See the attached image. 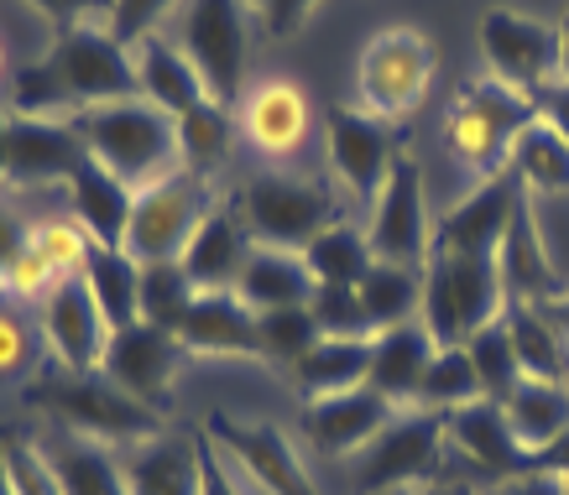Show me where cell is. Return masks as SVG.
Masks as SVG:
<instances>
[{
	"label": "cell",
	"mask_w": 569,
	"mask_h": 495,
	"mask_svg": "<svg viewBox=\"0 0 569 495\" xmlns=\"http://www.w3.org/2000/svg\"><path fill=\"white\" fill-rule=\"evenodd\" d=\"M73 131L89 147V162H100L131 193L152 189L168 172L183 168V156H178V120L162 104L147 100V94L89 104V110L73 115Z\"/></svg>",
	"instance_id": "1"
},
{
	"label": "cell",
	"mask_w": 569,
	"mask_h": 495,
	"mask_svg": "<svg viewBox=\"0 0 569 495\" xmlns=\"http://www.w3.org/2000/svg\"><path fill=\"white\" fill-rule=\"evenodd\" d=\"M533 120H538L533 94H522V89L486 73V79L460 84V94H455L445 115V147L481 183V178H497V172L512 168V147H518V137Z\"/></svg>",
	"instance_id": "2"
},
{
	"label": "cell",
	"mask_w": 569,
	"mask_h": 495,
	"mask_svg": "<svg viewBox=\"0 0 569 495\" xmlns=\"http://www.w3.org/2000/svg\"><path fill=\"white\" fill-rule=\"evenodd\" d=\"M42 412H52L63 433H79L89 444H104V448H126V444H141V438H152L162 433V412L137 402V396H126L116 381H104L100 371L94 376H69V371H58V376H37L27 386Z\"/></svg>",
	"instance_id": "3"
},
{
	"label": "cell",
	"mask_w": 569,
	"mask_h": 495,
	"mask_svg": "<svg viewBox=\"0 0 569 495\" xmlns=\"http://www.w3.org/2000/svg\"><path fill=\"white\" fill-rule=\"evenodd\" d=\"M445 412L429 407H397V417L381 427L366 448L346 459V479L356 495H387V491H423L439 479L445 459Z\"/></svg>",
	"instance_id": "4"
},
{
	"label": "cell",
	"mask_w": 569,
	"mask_h": 495,
	"mask_svg": "<svg viewBox=\"0 0 569 495\" xmlns=\"http://www.w3.org/2000/svg\"><path fill=\"white\" fill-rule=\"evenodd\" d=\"M507 313V287H501L497 256H439L423 266V313L418 324L429 329V340L466 344L486 324H497Z\"/></svg>",
	"instance_id": "5"
},
{
	"label": "cell",
	"mask_w": 569,
	"mask_h": 495,
	"mask_svg": "<svg viewBox=\"0 0 569 495\" xmlns=\"http://www.w3.org/2000/svg\"><path fill=\"white\" fill-rule=\"evenodd\" d=\"M433 84V42L418 27H381L361 48L356 63V104L377 120H402L429 100Z\"/></svg>",
	"instance_id": "6"
},
{
	"label": "cell",
	"mask_w": 569,
	"mask_h": 495,
	"mask_svg": "<svg viewBox=\"0 0 569 495\" xmlns=\"http://www.w3.org/2000/svg\"><path fill=\"white\" fill-rule=\"evenodd\" d=\"M241 220L251 224L257 245H282V251H303L313 235H325L329 224H340V199L319 183V178H298V172H261L236 199Z\"/></svg>",
	"instance_id": "7"
},
{
	"label": "cell",
	"mask_w": 569,
	"mask_h": 495,
	"mask_svg": "<svg viewBox=\"0 0 569 495\" xmlns=\"http://www.w3.org/2000/svg\"><path fill=\"white\" fill-rule=\"evenodd\" d=\"M246 0H183L178 6L173 42L189 52V63L204 79V94L214 104L241 100L246 89V58H251V32H246Z\"/></svg>",
	"instance_id": "8"
},
{
	"label": "cell",
	"mask_w": 569,
	"mask_h": 495,
	"mask_svg": "<svg viewBox=\"0 0 569 495\" xmlns=\"http://www.w3.org/2000/svg\"><path fill=\"white\" fill-rule=\"evenodd\" d=\"M220 204L209 178H193L189 168L168 172L162 183L137 193L131 204V230H126V256L137 266L152 261H183L189 240L199 235V224L209 220V209Z\"/></svg>",
	"instance_id": "9"
},
{
	"label": "cell",
	"mask_w": 569,
	"mask_h": 495,
	"mask_svg": "<svg viewBox=\"0 0 569 495\" xmlns=\"http://www.w3.org/2000/svg\"><path fill=\"white\" fill-rule=\"evenodd\" d=\"M204 438L220 448L224 459H230V469L257 495H319L313 475L303 469L298 444L277 423H241L230 412H209Z\"/></svg>",
	"instance_id": "10"
},
{
	"label": "cell",
	"mask_w": 569,
	"mask_h": 495,
	"mask_svg": "<svg viewBox=\"0 0 569 495\" xmlns=\"http://www.w3.org/2000/svg\"><path fill=\"white\" fill-rule=\"evenodd\" d=\"M476 37H481V58L491 79L522 89V94H538L549 89L553 79H565V52H559V27L538 17H522L512 6H491L476 21Z\"/></svg>",
	"instance_id": "11"
},
{
	"label": "cell",
	"mask_w": 569,
	"mask_h": 495,
	"mask_svg": "<svg viewBox=\"0 0 569 495\" xmlns=\"http://www.w3.org/2000/svg\"><path fill=\"white\" fill-rule=\"evenodd\" d=\"M325 152H329L335 178H340V189H346L356 204H377L381 183L392 178L397 156H402V141H397L392 120L366 115L361 104H329L325 110Z\"/></svg>",
	"instance_id": "12"
},
{
	"label": "cell",
	"mask_w": 569,
	"mask_h": 495,
	"mask_svg": "<svg viewBox=\"0 0 569 495\" xmlns=\"http://www.w3.org/2000/svg\"><path fill=\"white\" fill-rule=\"evenodd\" d=\"M42 58L58 69L73 110L141 94L131 48H121V42L110 37V27H79V32H69V37H52V48L42 52Z\"/></svg>",
	"instance_id": "13"
},
{
	"label": "cell",
	"mask_w": 569,
	"mask_h": 495,
	"mask_svg": "<svg viewBox=\"0 0 569 495\" xmlns=\"http://www.w3.org/2000/svg\"><path fill=\"white\" fill-rule=\"evenodd\" d=\"M366 240H371V256L392 261V266H413L423 272L433 261V224H429V204H423V172L408 152L397 156L392 178L381 183L377 204H371V224H366Z\"/></svg>",
	"instance_id": "14"
},
{
	"label": "cell",
	"mask_w": 569,
	"mask_h": 495,
	"mask_svg": "<svg viewBox=\"0 0 569 495\" xmlns=\"http://www.w3.org/2000/svg\"><path fill=\"white\" fill-rule=\"evenodd\" d=\"M37 329H42V344L52 350L58 371L94 376L104 365L110 324H104V313H100V303H94V292H89L84 276H63V282L37 303Z\"/></svg>",
	"instance_id": "15"
},
{
	"label": "cell",
	"mask_w": 569,
	"mask_h": 495,
	"mask_svg": "<svg viewBox=\"0 0 569 495\" xmlns=\"http://www.w3.org/2000/svg\"><path fill=\"white\" fill-rule=\"evenodd\" d=\"M178 371H183V344L173 340V329L147 324V319L131 329H116L100 365L104 381H116L126 396H137V402H147L157 412L168 407Z\"/></svg>",
	"instance_id": "16"
},
{
	"label": "cell",
	"mask_w": 569,
	"mask_h": 495,
	"mask_svg": "<svg viewBox=\"0 0 569 495\" xmlns=\"http://www.w3.org/2000/svg\"><path fill=\"white\" fill-rule=\"evenodd\" d=\"M522 193L528 189H522V178L512 168L497 172V178H481L460 204L445 209V220L433 224V251L439 256H497Z\"/></svg>",
	"instance_id": "17"
},
{
	"label": "cell",
	"mask_w": 569,
	"mask_h": 495,
	"mask_svg": "<svg viewBox=\"0 0 569 495\" xmlns=\"http://www.w3.org/2000/svg\"><path fill=\"white\" fill-rule=\"evenodd\" d=\"M89 162V147L79 141L73 120L42 115H6V178L17 189L42 183H73V172Z\"/></svg>",
	"instance_id": "18"
},
{
	"label": "cell",
	"mask_w": 569,
	"mask_h": 495,
	"mask_svg": "<svg viewBox=\"0 0 569 495\" xmlns=\"http://www.w3.org/2000/svg\"><path fill=\"white\" fill-rule=\"evenodd\" d=\"M173 340L183 344V355L204 360H261V334L257 313L236 297V292H193L189 307L173 319Z\"/></svg>",
	"instance_id": "19"
},
{
	"label": "cell",
	"mask_w": 569,
	"mask_h": 495,
	"mask_svg": "<svg viewBox=\"0 0 569 495\" xmlns=\"http://www.w3.org/2000/svg\"><path fill=\"white\" fill-rule=\"evenodd\" d=\"M392 417L397 407L381 392H371V386H356V392H340V396H313V402H303V438H309V448L319 459L346 464Z\"/></svg>",
	"instance_id": "20"
},
{
	"label": "cell",
	"mask_w": 569,
	"mask_h": 495,
	"mask_svg": "<svg viewBox=\"0 0 569 495\" xmlns=\"http://www.w3.org/2000/svg\"><path fill=\"white\" fill-rule=\"evenodd\" d=\"M497 272H501V287H507V303L543 307L553 292H565L559 272H553V256H549V240H543V220H538L533 193H522L518 214H512L507 235H501Z\"/></svg>",
	"instance_id": "21"
},
{
	"label": "cell",
	"mask_w": 569,
	"mask_h": 495,
	"mask_svg": "<svg viewBox=\"0 0 569 495\" xmlns=\"http://www.w3.org/2000/svg\"><path fill=\"white\" fill-rule=\"evenodd\" d=\"M116 464L131 495H204L199 433H152L141 444L116 448Z\"/></svg>",
	"instance_id": "22"
},
{
	"label": "cell",
	"mask_w": 569,
	"mask_h": 495,
	"mask_svg": "<svg viewBox=\"0 0 569 495\" xmlns=\"http://www.w3.org/2000/svg\"><path fill=\"white\" fill-rule=\"evenodd\" d=\"M445 444L491 479L518 475V469L533 464V454L518 444V433H512V423H507L501 402H491V396L470 402V407L445 412Z\"/></svg>",
	"instance_id": "23"
},
{
	"label": "cell",
	"mask_w": 569,
	"mask_h": 495,
	"mask_svg": "<svg viewBox=\"0 0 569 495\" xmlns=\"http://www.w3.org/2000/svg\"><path fill=\"white\" fill-rule=\"evenodd\" d=\"M251 251H257V235L241 220V209L214 204L209 220L199 224V235L189 240V251H183V272H189L193 292H236Z\"/></svg>",
	"instance_id": "24"
},
{
	"label": "cell",
	"mask_w": 569,
	"mask_h": 495,
	"mask_svg": "<svg viewBox=\"0 0 569 495\" xmlns=\"http://www.w3.org/2000/svg\"><path fill=\"white\" fill-rule=\"evenodd\" d=\"M241 131L261 156H293L309 137V94L293 79H261L241 94Z\"/></svg>",
	"instance_id": "25"
},
{
	"label": "cell",
	"mask_w": 569,
	"mask_h": 495,
	"mask_svg": "<svg viewBox=\"0 0 569 495\" xmlns=\"http://www.w3.org/2000/svg\"><path fill=\"white\" fill-rule=\"evenodd\" d=\"M131 63H137V84L152 104H162L168 115H189L193 104H204V79L189 63V52L178 48L168 32H147L141 42H131Z\"/></svg>",
	"instance_id": "26"
},
{
	"label": "cell",
	"mask_w": 569,
	"mask_h": 495,
	"mask_svg": "<svg viewBox=\"0 0 569 495\" xmlns=\"http://www.w3.org/2000/svg\"><path fill=\"white\" fill-rule=\"evenodd\" d=\"M439 344L429 340V329L418 324H392L381 329L377 340H371V376H366V386L371 392H381L392 407H413L418 396V381H423V371H429V360Z\"/></svg>",
	"instance_id": "27"
},
{
	"label": "cell",
	"mask_w": 569,
	"mask_h": 495,
	"mask_svg": "<svg viewBox=\"0 0 569 495\" xmlns=\"http://www.w3.org/2000/svg\"><path fill=\"white\" fill-rule=\"evenodd\" d=\"M69 199H73V220H79V230H84L94 245L126 251V230H131V204H137V193L126 189L121 178H110L100 162H84V168L73 172Z\"/></svg>",
	"instance_id": "28"
},
{
	"label": "cell",
	"mask_w": 569,
	"mask_h": 495,
	"mask_svg": "<svg viewBox=\"0 0 569 495\" xmlns=\"http://www.w3.org/2000/svg\"><path fill=\"white\" fill-rule=\"evenodd\" d=\"M236 297H241L251 313H272V307H303L313 297V272L303 251H282V245H257L251 261H246L241 282H236Z\"/></svg>",
	"instance_id": "29"
},
{
	"label": "cell",
	"mask_w": 569,
	"mask_h": 495,
	"mask_svg": "<svg viewBox=\"0 0 569 495\" xmlns=\"http://www.w3.org/2000/svg\"><path fill=\"white\" fill-rule=\"evenodd\" d=\"M371 340H377V334H366V340H335V334H319L309 355L293 365V386L303 392V402L366 386V376H371Z\"/></svg>",
	"instance_id": "30"
},
{
	"label": "cell",
	"mask_w": 569,
	"mask_h": 495,
	"mask_svg": "<svg viewBox=\"0 0 569 495\" xmlns=\"http://www.w3.org/2000/svg\"><path fill=\"white\" fill-rule=\"evenodd\" d=\"M501 412H507V423H512V433H518V444L538 459V454H543V448L569 427V381L522 376L512 392L501 396Z\"/></svg>",
	"instance_id": "31"
},
{
	"label": "cell",
	"mask_w": 569,
	"mask_h": 495,
	"mask_svg": "<svg viewBox=\"0 0 569 495\" xmlns=\"http://www.w3.org/2000/svg\"><path fill=\"white\" fill-rule=\"evenodd\" d=\"M356 297L366 307V324L371 334L392 324H413L423 313V272L413 266H392V261H371V272L356 282Z\"/></svg>",
	"instance_id": "32"
},
{
	"label": "cell",
	"mask_w": 569,
	"mask_h": 495,
	"mask_svg": "<svg viewBox=\"0 0 569 495\" xmlns=\"http://www.w3.org/2000/svg\"><path fill=\"white\" fill-rule=\"evenodd\" d=\"M48 459L63 479V495H131L116 464V448L89 444L79 433H58L48 444Z\"/></svg>",
	"instance_id": "33"
},
{
	"label": "cell",
	"mask_w": 569,
	"mask_h": 495,
	"mask_svg": "<svg viewBox=\"0 0 569 495\" xmlns=\"http://www.w3.org/2000/svg\"><path fill=\"white\" fill-rule=\"evenodd\" d=\"M84 282H89V292H94V303H100L110 334L141 324V266L126 256V251L94 245V256H89V266H84Z\"/></svg>",
	"instance_id": "34"
},
{
	"label": "cell",
	"mask_w": 569,
	"mask_h": 495,
	"mask_svg": "<svg viewBox=\"0 0 569 495\" xmlns=\"http://www.w3.org/2000/svg\"><path fill=\"white\" fill-rule=\"evenodd\" d=\"M303 261H309L313 272V287H356L366 272H371V240L366 230H356L350 220L329 224L325 235H313L303 245Z\"/></svg>",
	"instance_id": "35"
},
{
	"label": "cell",
	"mask_w": 569,
	"mask_h": 495,
	"mask_svg": "<svg viewBox=\"0 0 569 495\" xmlns=\"http://www.w3.org/2000/svg\"><path fill=\"white\" fill-rule=\"evenodd\" d=\"M507 334H512V350H518L522 376L533 381H565L569 376V360L565 344L553 334V324L528 303H507Z\"/></svg>",
	"instance_id": "36"
},
{
	"label": "cell",
	"mask_w": 569,
	"mask_h": 495,
	"mask_svg": "<svg viewBox=\"0 0 569 495\" xmlns=\"http://www.w3.org/2000/svg\"><path fill=\"white\" fill-rule=\"evenodd\" d=\"M481 376H476V365H470V350L466 344H445V350H433L429 371L418 381V396L413 407H429V412H455V407H470V402H481Z\"/></svg>",
	"instance_id": "37"
},
{
	"label": "cell",
	"mask_w": 569,
	"mask_h": 495,
	"mask_svg": "<svg viewBox=\"0 0 569 495\" xmlns=\"http://www.w3.org/2000/svg\"><path fill=\"white\" fill-rule=\"evenodd\" d=\"M512 172L528 193H569V141L553 125L533 120L512 147Z\"/></svg>",
	"instance_id": "38"
},
{
	"label": "cell",
	"mask_w": 569,
	"mask_h": 495,
	"mask_svg": "<svg viewBox=\"0 0 569 495\" xmlns=\"http://www.w3.org/2000/svg\"><path fill=\"white\" fill-rule=\"evenodd\" d=\"M230 137H236L230 131V110L214 100L193 104L189 115H178V156H183V168L193 178H209L230 156Z\"/></svg>",
	"instance_id": "39"
},
{
	"label": "cell",
	"mask_w": 569,
	"mask_h": 495,
	"mask_svg": "<svg viewBox=\"0 0 569 495\" xmlns=\"http://www.w3.org/2000/svg\"><path fill=\"white\" fill-rule=\"evenodd\" d=\"M37 355H42V329L27 319L17 297H0V386H32Z\"/></svg>",
	"instance_id": "40"
},
{
	"label": "cell",
	"mask_w": 569,
	"mask_h": 495,
	"mask_svg": "<svg viewBox=\"0 0 569 495\" xmlns=\"http://www.w3.org/2000/svg\"><path fill=\"white\" fill-rule=\"evenodd\" d=\"M466 350H470L476 376H481V392L491 396V402H501V396H507L522 381L518 350H512V334H507V313H501L497 324H486L481 334H470Z\"/></svg>",
	"instance_id": "41"
},
{
	"label": "cell",
	"mask_w": 569,
	"mask_h": 495,
	"mask_svg": "<svg viewBox=\"0 0 569 495\" xmlns=\"http://www.w3.org/2000/svg\"><path fill=\"white\" fill-rule=\"evenodd\" d=\"M0 469H6L17 495H63V479L52 469L48 448L27 438V433H11V427L0 433Z\"/></svg>",
	"instance_id": "42"
},
{
	"label": "cell",
	"mask_w": 569,
	"mask_h": 495,
	"mask_svg": "<svg viewBox=\"0 0 569 495\" xmlns=\"http://www.w3.org/2000/svg\"><path fill=\"white\" fill-rule=\"evenodd\" d=\"M257 334H261V360H277V365L293 371L298 360L313 350V340H319V324H313L309 303L272 307V313H257Z\"/></svg>",
	"instance_id": "43"
},
{
	"label": "cell",
	"mask_w": 569,
	"mask_h": 495,
	"mask_svg": "<svg viewBox=\"0 0 569 495\" xmlns=\"http://www.w3.org/2000/svg\"><path fill=\"white\" fill-rule=\"evenodd\" d=\"M27 245L48 261V272L63 282V276H84L89 256H94V240L79 230V220H42L27 230Z\"/></svg>",
	"instance_id": "44"
},
{
	"label": "cell",
	"mask_w": 569,
	"mask_h": 495,
	"mask_svg": "<svg viewBox=\"0 0 569 495\" xmlns=\"http://www.w3.org/2000/svg\"><path fill=\"white\" fill-rule=\"evenodd\" d=\"M189 297H193V282L183 272V261H152V266H141V319L147 324L173 329V319L189 307Z\"/></svg>",
	"instance_id": "45"
},
{
	"label": "cell",
	"mask_w": 569,
	"mask_h": 495,
	"mask_svg": "<svg viewBox=\"0 0 569 495\" xmlns=\"http://www.w3.org/2000/svg\"><path fill=\"white\" fill-rule=\"evenodd\" d=\"M309 313H313V324H319V334H335V340H366L371 334L356 287H313Z\"/></svg>",
	"instance_id": "46"
},
{
	"label": "cell",
	"mask_w": 569,
	"mask_h": 495,
	"mask_svg": "<svg viewBox=\"0 0 569 495\" xmlns=\"http://www.w3.org/2000/svg\"><path fill=\"white\" fill-rule=\"evenodd\" d=\"M37 17L52 27V37H69L79 27H110L116 0H27Z\"/></svg>",
	"instance_id": "47"
},
{
	"label": "cell",
	"mask_w": 569,
	"mask_h": 495,
	"mask_svg": "<svg viewBox=\"0 0 569 495\" xmlns=\"http://www.w3.org/2000/svg\"><path fill=\"white\" fill-rule=\"evenodd\" d=\"M183 0H116V11H110V37L121 42V48H131V42H141L147 32H157L162 27V17H173Z\"/></svg>",
	"instance_id": "48"
},
{
	"label": "cell",
	"mask_w": 569,
	"mask_h": 495,
	"mask_svg": "<svg viewBox=\"0 0 569 495\" xmlns=\"http://www.w3.org/2000/svg\"><path fill=\"white\" fill-rule=\"evenodd\" d=\"M325 0H246V11H257L261 27H267V37H298V27L319 11Z\"/></svg>",
	"instance_id": "49"
},
{
	"label": "cell",
	"mask_w": 569,
	"mask_h": 495,
	"mask_svg": "<svg viewBox=\"0 0 569 495\" xmlns=\"http://www.w3.org/2000/svg\"><path fill=\"white\" fill-rule=\"evenodd\" d=\"M486 495H569V479L543 469V464H528L518 475H501L486 485Z\"/></svg>",
	"instance_id": "50"
},
{
	"label": "cell",
	"mask_w": 569,
	"mask_h": 495,
	"mask_svg": "<svg viewBox=\"0 0 569 495\" xmlns=\"http://www.w3.org/2000/svg\"><path fill=\"white\" fill-rule=\"evenodd\" d=\"M199 459H204V495H246L241 475L230 469V459H224L220 448L209 444L204 433H199Z\"/></svg>",
	"instance_id": "51"
},
{
	"label": "cell",
	"mask_w": 569,
	"mask_h": 495,
	"mask_svg": "<svg viewBox=\"0 0 569 495\" xmlns=\"http://www.w3.org/2000/svg\"><path fill=\"white\" fill-rule=\"evenodd\" d=\"M533 104H538V120L553 125V131L569 141V79H553L549 89H538Z\"/></svg>",
	"instance_id": "52"
},
{
	"label": "cell",
	"mask_w": 569,
	"mask_h": 495,
	"mask_svg": "<svg viewBox=\"0 0 569 495\" xmlns=\"http://www.w3.org/2000/svg\"><path fill=\"white\" fill-rule=\"evenodd\" d=\"M21 245H27V224L0 204V282H6V272H11V261L21 256Z\"/></svg>",
	"instance_id": "53"
},
{
	"label": "cell",
	"mask_w": 569,
	"mask_h": 495,
	"mask_svg": "<svg viewBox=\"0 0 569 495\" xmlns=\"http://www.w3.org/2000/svg\"><path fill=\"white\" fill-rule=\"evenodd\" d=\"M538 313H543V319L553 324V334H559V344H565V360H569V287L553 292V297L538 307Z\"/></svg>",
	"instance_id": "54"
},
{
	"label": "cell",
	"mask_w": 569,
	"mask_h": 495,
	"mask_svg": "<svg viewBox=\"0 0 569 495\" xmlns=\"http://www.w3.org/2000/svg\"><path fill=\"white\" fill-rule=\"evenodd\" d=\"M533 464H543V469H553V475H565V479H569V427L559 433V438H553L549 448H543V454H538Z\"/></svg>",
	"instance_id": "55"
},
{
	"label": "cell",
	"mask_w": 569,
	"mask_h": 495,
	"mask_svg": "<svg viewBox=\"0 0 569 495\" xmlns=\"http://www.w3.org/2000/svg\"><path fill=\"white\" fill-rule=\"evenodd\" d=\"M423 495H476L470 485H449V479H433V485H423Z\"/></svg>",
	"instance_id": "56"
},
{
	"label": "cell",
	"mask_w": 569,
	"mask_h": 495,
	"mask_svg": "<svg viewBox=\"0 0 569 495\" xmlns=\"http://www.w3.org/2000/svg\"><path fill=\"white\" fill-rule=\"evenodd\" d=\"M559 52H565V79H569V17H565V27H559Z\"/></svg>",
	"instance_id": "57"
},
{
	"label": "cell",
	"mask_w": 569,
	"mask_h": 495,
	"mask_svg": "<svg viewBox=\"0 0 569 495\" xmlns=\"http://www.w3.org/2000/svg\"><path fill=\"white\" fill-rule=\"evenodd\" d=\"M0 178H6V110H0Z\"/></svg>",
	"instance_id": "58"
},
{
	"label": "cell",
	"mask_w": 569,
	"mask_h": 495,
	"mask_svg": "<svg viewBox=\"0 0 569 495\" xmlns=\"http://www.w3.org/2000/svg\"><path fill=\"white\" fill-rule=\"evenodd\" d=\"M6 73H11V63H6V42H0V79H6Z\"/></svg>",
	"instance_id": "59"
},
{
	"label": "cell",
	"mask_w": 569,
	"mask_h": 495,
	"mask_svg": "<svg viewBox=\"0 0 569 495\" xmlns=\"http://www.w3.org/2000/svg\"><path fill=\"white\" fill-rule=\"evenodd\" d=\"M0 495H17L11 491V479H6V469H0Z\"/></svg>",
	"instance_id": "60"
},
{
	"label": "cell",
	"mask_w": 569,
	"mask_h": 495,
	"mask_svg": "<svg viewBox=\"0 0 569 495\" xmlns=\"http://www.w3.org/2000/svg\"><path fill=\"white\" fill-rule=\"evenodd\" d=\"M387 495H423V491H387Z\"/></svg>",
	"instance_id": "61"
}]
</instances>
